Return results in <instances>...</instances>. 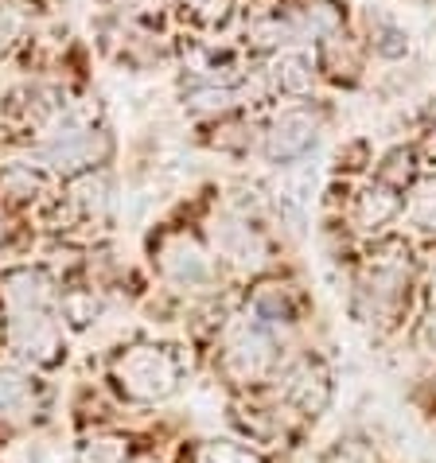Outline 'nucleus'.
Here are the masks:
<instances>
[{"mask_svg":"<svg viewBox=\"0 0 436 463\" xmlns=\"http://www.w3.org/2000/svg\"><path fill=\"white\" fill-rule=\"evenodd\" d=\"M184 378V363L172 346L137 343L113 358V382L129 402H164Z\"/></svg>","mask_w":436,"mask_h":463,"instance_id":"f257e3e1","label":"nucleus"},{"mask_svg":"<svg viewBox=\"0 0 436 463\" xmlns=\"http://www.w3.org/2000/svg\"><path fill=\"white\" fill-rule=\"evenodd\" d=\"M223 370H226V374L234 378L238 385L265 382V378L277 370V335H269V331L258 327L253 319L238 324V327L226 335Z\"/></svg>","mask_w":436,"mask_h":463,"instance_id":"f03ea898","label":"nucleus"},{"mask_svg":"<svg viewBox=\"0 0 436 463\" xmlns=\"http://www.w3.org/2000/svg\"><path fill=\"white\" fill-rule=\"evenodd\" d=\"M409 292V265L402 253H382L366 265L363 280H358V304H363L366 319H390L397 307L405 304Z\"/></svg>","mask_w":436,"mask_h":463,"instance_id":"7ed1b4c3","label":"nucleus"},{"mask_svg":"<svg viewBox=\"0 0 436 463\" xmlns=\"http://www.w3.org/2000/svg\"><path fill=\"white\" fill-rule=\"evenodd\" d=\"M152 253H156L160 273L175 280V285H184V288H211L214 285V261H211L207 246H203L199 238L184 234V230L164 234Z\"/></svg>","mask_w":436,"mask_h":463,"instance_id":"20e7f679","label":"nucleus"},{"mask_svg":"<svg viewBox=\"0 0 436 463\" xmlns=\"http://www.w3.org/2000/svg\"><path fill=\"white\" fill-rule=\"evenodd\" d=\"M8 339L24 358H32V363H40V366H51L62 351V335H59L51 312L8 316Z\"/></svg>","mask_w":436,"mask_h":463,"instance_id":"39448f33","label":"nucleus"},{"mask_svg":"<svg viewBox=\"0 0 436 463\" xmlns=\"http://www.w3.org/2000/svg\"><path fill=\"white\" fill-rule=\"evenodd\" d=\"M280 397L304 417H319L331 402V378L327 370L316 363V358H300L297 366L285 374V385H280Z\"/></svg>","mask_w":436,"mask_h":463,"instance_id":"423d86ee","label":"nucleus"},{"mask_svg":"<svg viewBox=\"0 0 436 463\" xmlns=\"http://www.w3.org/2000/svg\"><path fill=\"white\" fill-rule=\"evenodd\" d=\"M312 145H316V118L308 109H285L273 121V128H269L265 152L273 164H289V160L304 156Z\"/></svg>","mask_w":436,"mask_h":463,"instance_id":"0eeeda50","label":"nucleus"},{"mask_svg":"<svg viewBox=\"0 0 436 463\" xmlns=\"http://www.w3.org/2000/svg\"><path fill=\"white\" fill-rule=\"evenodd\" d=\"M51 280L40 269H12L0 277V304L8 316H24V312H51Z\"/></svg>","mask_w":436,"mask_h":463,"instance_id":"6e6552de","label":"nucleus"},{"mask_svg":"<svg viewBox=\"0 0 436 463\" xmlns=\"http://www.w3.org/2000/svg\"><path fill=\"white\" fill-rule=\"evenodd\" d=\"M214 246L234 265H261L265 261L261 234L250 222H242V218H223V222H214Z\"/></svg>","mask_w":436,"mask_h":463,"instance_id":"1a4fd4ad","label":"nucleus"},{"mask_svg":"<svg viewBox=\"0 0 436 463\" xmlns=\"http://www.w3.org/2000/svg\"><path fill=\"white\" fill-rule=\"evenodd\" d=\"M250 319L258 327H265L269 335H277L280 327H292L297 324V300H292V288L289 285H261L258 292H253Z\"/></svg>","mask_w":436,"mask_h":463,"instance_id":"9d476101","label":"nucleus"},{"mask_svg":"<svg viewBox=\"0 0 436 463\" xmlns=\"http://www.w3.org/2000/svg\"><path fill=\"white\" fill-rule=\"evenodd\" d=\"M35 405V385L20 370L0 366V424H20Z\"/></svg>","mask_w":436,"mask_h":463,"instance_id":"9b49d317","label":"nucleus"},{"mask_svg":"<svg viewBox=\"0 0 436 463\" xmlns=\"http://www.w3.org/2000/svg\"><path fill=\"white\" fill-rule=\"evenodd\" d=\"M397 211H402V199L393 195V187L374 184V187L358 191V199H355V226L358 230H382Z\"/></svg>","mask_w":436,"mask_h":463,"instance_id":"f8f14e48","label":"nucleus"},{"mask_svg":"<svg viewBox=\"0 0 436 463\" xmlns=\"http://www.w3.org/2000/svg\"><path fill=\"white\" fill-rule=\"evenodd\" d=\"M273 86L280 94H308L312 90V62H308L300 51H285V55L273 59Z\"/></svg>","mask_w":436,"mask_h":463,"instance_id":"ddd939ff","label":"nucleus"},{"mask_svg":"<svg viewBox=\"0 0 436 463\" xmlns=\"http://www.w3.org/2000/svg\"><path fill=\"white\" fill-rule=\"evenodd\" d=\"M125 459H129V440L125 436H90L74 452V463H125Z\"/></svg>","mask_w":436,"mask_h":463,"instance_id":"4468645a","label":"nucleus"},{"mask_svg":"<svg viewBox=\"0 0 436 463\" xmlns=\"http://www.w3.org/2000/svg\"><path fill=\"white\" fill-rule=\"evenodd\" d=\"M319 55H324V71L331 74V79H343V74L351 79V74L358 71V55H355V47L347 43V35H327Z\"/></svg>","mask_w":436,"mask_h":463,"instance_id":"2eb2a0df","label":"nucleus"},{"mask_svg":"<svg viewBox=\"0 0 436 463\" xmlns=\"http://www.w3.org/2000/svg\"><path fill=\"white\" fill-rule=\"evenodd\" d=\"M195 463H265V459L238 440H207L195 452Z\"/></svg>","mask_w":436,"mask_h":463,"instance_id":"dca6fc26","label":"nucleus"},{"mask_svg":"<svg viewBox=\"0 0 436 463\" xmlns=\"http://www.w3.org/2000/svg\"><path fill=\"white\" fill-rule=\"evenodd\" d=\"M409 214H413V222H417L421 230L436 234V179H429V184H421V187L413 191Z\"/></svg>","mask_w":436,"mask_h":463,"instance_id":"f3484780","label":"nucleus"},{"mask_svg":"<svg viewBox=\"0 0 436 463\" xmlns=\"http://www.w3.org/2000/svg\"><path fill=\"white\" fill-rule=\"evenodd\" d=\"M327 463H378L374 448L366 440H358V436H347V440H339L336 448L327 452Z\"/></svg>","mask_w":436,"mask_h":463,"instance_id":"a211bd4d","label":"nucleus"},{"mask_svg":"<svg viewBox=\"0 0 436 463\" xmlns=\"http://www.w3.org/2000/svg\"><path fill=\"white\" fill-rule=\"evenodd\" d=\"M409 175H413V152H393V156L378 168V184L397 191V187L409 184Z\"/></svg>","mask_w":436,"mask_h":463,"instance_id":"6ab92c4d","label":"nucleus"},{"mask_svg":"<svg viewBox=\"0 0 436 463\" xmlns=\"http://www.w3.org/2000/svg\"><path fill=\"white\" fill-rule=\"evenodd\" d=\"M230 5H234V0H184V8L191 12V20L207 24V28H214V24H223L230 16Z\"/></svg>","mask_w":436,"mask_h":463,"instance_id":"aec40b11","label":"nucleus"},{"mask_svg":"<svg viewBox=\"0 0 436 463\" xmlns=\"http://www.w3.org/2000/svg\"><path fill=\"white\" fill-rule=\"evenodd\" d=\"M370 28H374V47H378L386 59L405 55V35L397 32L393 24H386V20H370Z\"/></svg>","mask_w":436,"mask_h":463,"instance_id":"412c9836","label":"nucleus"},{"mask_svg":"<svg viewBox=\"0 0 436 463\" xmlns=\"http://www.w3.org/2000/svg\"><path fill=\"white\" fill-rule=\"evenodd\" d=\"M16 32H20V16L12 8H0V55L12 47V40H16Z\"/></svg>","mask_w":436,"mask_h":463,"instance_id":"4be33fe9","label":"nucleus"},{"mask_svg":"<svg viewBox=\"0 0 436 463\" xmlns=\"http://www.w3.org/2000/svg\"><path fill=\"white\" fill-rule=\"evenodd\" d=\"M429 156H436V125H432V137H429V145H425Z\"/></svg>","mask_w":436,"mask_h":463,"instance_id":"5701e85b","label":"nucleus"},{"mask_svg":"<svg viewBox=\"0 0 436 463\" xmlns=\"http://www.w3.org/2000/svg\"><path fill=\"white\" fill-rule=\"evenodd\" d=\"M429 296H432V304H436V265H432V277H429Z\"/></svg>","mask_w":436,"mask_h":463,"instance_id":"b1692460","label":"nucleus"}]
</instances>
